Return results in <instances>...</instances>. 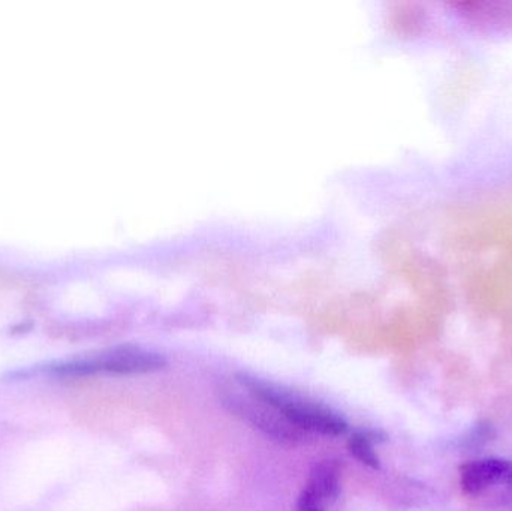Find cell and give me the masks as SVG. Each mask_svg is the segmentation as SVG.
<instances>
[{"label":"cell","instance_id":"obj_2","mask_svg":"<svg viewBox=\"0 0 512 511\" xmlns=\"http://www.w3.org/2000/svg\"><path fill=\"white\" fill-rule=\"evenodd\" d=\"M246 393L249 395L248 398H243L242 395H236V393L225 396V407L246 422L251 423L254 428H258L259 431L276 438V440L289 441V443L301 440L303 431L295 428L279 411L274 410L273 407L265 404L251 393Z\"/></svg>","mask_w":512,"mask_h":511},{"label":"cell","instance_id":"obj_3","mask_svg":"<svg viewBox=\"0 0 512 511\" xmlns=\"http://www.w3.org/2000/svg\"><path fill=\"white\" fill-rule=\"evenodd\" d=\"M90 363L95 374L108 372L120 375L152 374L161 371L167 365L164 357L159 354L134 347L116 348L96 359H90Z\"/></svg>","mask_w":512,"mask_h":511},{"label":"cell","instance_id":"obj_6","mask_svg":"<svg viewBox=\"0 0 512 511\" xmlns=\"http://www.w3.org/2000/svg\"><path fill=\"white\" fill-rule=\"evenodd\" d=\"M349 453L361 464L370 468H379V458L373 450L372 440L367 435L355 434L349 438Z\"/></svg>","mask_w":512,"mask_h":511},{"label":"cell","instance_id":"obj_4","mask_svg":"<svg viewBox=\"0 0 512 511\" xmlns=\"http://www.w3.org/2000/svg\"><path fill=\"white\" fill-rule=\"evenodd\" d=\"M459 476L466 495H480L493 486H512V461L486 458L465 462L460 465Z\"/></svg>","mask_w":512,"mask_h":511},{"label":"cell","instance_id":"obj_5","mask_svg":"<svg viewBox=\"0 0 512 511\" xmlns=\"http://www.w3.org/2000/svg\"><path fill=\"white\" fill-rule=\"evenodd\" d=\"M340 492V467L336 461L316 465L298 498V511H325Z\"/></svg>","mask_w":512,"mask_h":511},{"label":"cell","instance_id":"obj_1","mask_svg":"<svg viewBox=\"0 0 512 511\" xmlns=\"http://www.w3.org/2000/svg\"><path fill=\"white\" fill-rule=\"evenodd\" d=\"M239 383L246 392L264 401L265 404L279 411L289 423L300 431L316 432V434L337 437L343 435L348 425L336 414L318 404L304 401L297 396L289 395L270 384L261 383L256 378L240 377Z\"/></svg>","mask_w":512,"mask_h":511}]
</instances>
